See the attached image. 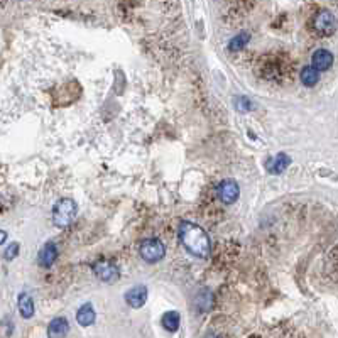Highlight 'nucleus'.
Masks as SVG:
<instances>
[{"label": "nucleus", "mask_w": 338, "mask_h": 338, "mask_svg": "<svg viewBox=\"0 0 338 338\" xmlns=\"http://www.w3.org/2000/svg\"><path fill=\"white\" fill-rule=\"evenodd\" d=\"M180 240L185 249L196 257H208L211 252L210 237L201 227L191 221H181L180 223Z\"/></svg>", "instance_id": "1"}, {"label": "nucleus", "mask_w": 338, "mask_h": 338, "mask_svg": "<svg viewBox=\"0 0 338 338\" xmlns=\"http://www.w3.org/2000/svg\"><path fill=\"white\" fill-rule=\"evenodd\" d=\"M76 203L73 200H70V198H63L54 205V208H52V221H54L56 227H60V229H66V227H70L73 223L75 216H76Z\"/></svg>", "instance_id": "2"}, {"label": "nucleus", "mask_w": 338, "mask_h": 338, "mask_svg": "<svg viewBox=\"0 0 338 338\" xmlns=\"http://www.w3.org/2000/svg\"><path fill=\"white\" fill-rule=\"evenodd\" d=\"M139 252H141V257L146 260V262L154 264V262H159V260L164 257L166 249H164L161 240L147 239L141 244V250H139Z\"/></svg>", "instance_id": "3"}, {"label": "nucleus", "mask_w": 338, "mask_h": 338, "mask_svg": "<svg viewBox=\"0 0 338 338\" xmlns=\"http://www.w3.org/2000/svg\"><path fill=\"white\" fill-rule=\"evenodd\" d=\"M93 272L96 274V277L103 283H117L120 277L119 267L114 262H108V260H100V262L93 264Z\"/></svg>", "instance_id": "4"}, {"label": "nucleus", "mask_w": 338, "mask_h": 338, "mask_svg": "<svg viewBox=\"0 0 338 338\" xmlns=\"http://www.w3.org/2000/svg\"><path fill=\"white\" fill-rule=\"evenodd\" d=\"M313 27L321 34H331V32H335V29H336V21L331 12L321 11L316 14L315 19H313Z\"/></svg>", "instance_id": "5"}, {"label": "nucleus", "mask_w": 338, "mask_h": 338, "mask_svg": "<svg viewBox=\"0 0 338 338\" xmlns=\"http://www.w3.org/2000/svg\"><path fill=\"white\" fill-rule=\"evenodd\" d=\"M125 301L130 308H142L147 301V288L144 284H139V286L130 288L127 293H125Z\"/></svg>", "instance_id": "6"}, {"label": "nucleus", "mask_w": 338, "mask_h": 338, "mask_svg": "<svg viewBox=\"0 0 338 338\" xmlns=\"http://www.w3.org/2000/svg\"><path fill=\"white\" fill-rule=\"evenodd\" d=\"M240 195V190H239V185L234 181V180H223L220 183L218 186V196L220 200L227 203V205H230V203L237 201V198Z\"/></svg>", "instance_id": "7"}, {"label": "nucleus", "mask_w": 338, "mask_h": 338, "mask_svg": "<svg viewBox=\"0 0 338 338\" xmlns=\"http://www.w3.org/2000/svg\"><path fill=\"white\" fill-rule=\"evenodd\" d=\"M68 331H70V323L63 316L54 318L47 326V336L49 338H65Z\"/></svg>", "instance_id": "8"}, {"label": "nucleus", "mask_w": 338, "mask_h": 338, "mask_svg": "<svg viewBox=\"0 0 338 338\" xmlns=\"http://www.w3.org/2000/svg\"><path fill=\"white\" fill-rule=\"evenodd\" d=\"M56 257H58L56 245L52 242H46L39 250V259H37V262H39V265H42V267H51V265L54 264Z\"/></svg>", "instance_id": "9"}, {"label": "nucleus", "mask_w": 338, "mask_h": 338, "mask_svg": "<svg viewBox=\"0 0 338 338\" xmlns=\"http://www.w3.org/2000/svg\"><path fill=\"white\" fill-rule=\"evenodd\" d=\"M331 63H333V56L331 52L326 49H318L311 58V66L315 68L318 73L323 70H328V68L331 66Z\"/></svg>", "instance_id": "10"}, {"label": "nucleus", "mask_w": 338, "mask_h": 338, "mask_svg": "<svg viewBox=\"0 0 338 338\" xmlns=\"http://www.w3.org/2000/svg\"><path fill=\"white\" fill-rule=\"evenodd\" d=\"M95 318H96L95 310H93V306H91L90 303L83 304V306H81L80 310H78V313H76V321H78L80 326H90V325H93Z\"/></svg>", "instance_id": "11"}, {"label": "nucleus", "mask_w": 338, "mask_h": 338, "mask_svg": "<svg viewBox=\"0 0 338 338\" xmlns=\"http://www.w3.org/2000/svg\"><path fill=\"white\" fill-rule=\"evenodd\" d=\"M289 162H291V159L286 154H277L274 159H270V162L267 164V171L272 173V175H281L283 171H286V167L289 166Z\"/></svg>", "instance_id": "12"}, {"label": "nucleus", "mask_w": 338, "mask_h": 338, "mask_svg": "<svg viewBox=\"0 0 338 338\" xmlns=\"http://www.w3.org/2000/svg\"><path fill=\"white\" fill-rule=\"evenodd\" d=\"M17 306H19V313H21L22 318H32L34 315V301L32 298L29 296L27 293H21L19 294V301H17Z\"/></svg>", "instance_id": "13"}, {"label": "nucleus", "mask_w": 338, "mask_h": 338, "mask_svg": "<svg viewBox=\"0 0 338 338\" xmlns=\"http://www.w3.org/2000/svg\"><path fill=\"white\" fill-rule=\"evenodd\" d=\"M299 78H301V83L304 86H315L318 83V80H320V73H318L313 66H304L301 70Z\"/></svg>", "instance_id": "14"}, {"label": "nucleus", "mask_w": 338, "mask_h": 338, "mask_svg": "<svg viewBox=\"0 0 338 338\" xmlns=\"http://www.w3.org/2000/svg\"><path fill=\"white\" fill-rule=\"evenodd\" d=\"M162 326L167 331H176L180 328V313L178 311H167L162 315Z\"/></svg>", "instance_id": "15"}, {"label": "nucleus", "mask_w": 338, "mask_h": 338, "mask_svg": "<svg viewBox=\"0 0 338 338\" xmlns=\"http://www.w3.org/2000/svg\"><path fill=\"white\" fill-rule=\"evenodd\" d=\"M249 37H250V34H249V32H240V34H237L234 39H232V41L229 42V49H230L232 52L242 51L244 47L247 46Z\"/></svg>", "instance_id": "16"}, {"label": "nucleus", "mask_w": 338, "mask_h": 338, "mask_svg": "<svg viewBox=\"0 0 338 338\" xmlns=\"http://www.w3.org/2000/svg\"><path fill=\"white\" fill-rule=\"evenodd\" d=\"M17 254H19V244L14 242V244H11L6 249V252H4V259H6V260H12V259L17 257Z\"/></svg>", "instance_id": "17"}, {"label": "nucleus", "mask_w": 338, "mask_h": 338, "mask_svg": "<svg viewBox=\"0 0 338 338\" xmlns=\"http://www.w3.org/2000/svg\"><path fill=\"white\" fill-rule=\"evenodd\" d=\"M235 105L239 112H247V110H250V100L245 98V96H237Z\"/></svg>", "instance_id": "18"}, {"label": "nucleus", "mask_w": 338, "mask_h": 338, "mask_svg": "<svg viewBox=\"0 0 338 338\" xmlns=\"http://www.w3.org/2000/svg\"><path fill=\"white\" fill-rule=\"evenodd\" d=\"M6 240H7V232L6 230H0V245L6 242Z\"/></svg>", "instance_id": "19"}]
</instances>
